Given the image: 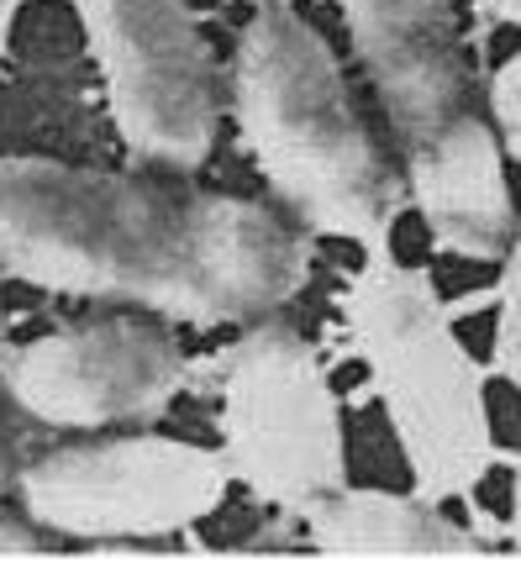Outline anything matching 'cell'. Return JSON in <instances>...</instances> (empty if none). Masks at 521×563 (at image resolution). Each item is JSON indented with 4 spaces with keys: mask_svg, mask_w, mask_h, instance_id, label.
<instances>
[{
    "mask_svg": "<svg viewBox=\"0 0 521 563\" xmlns=\"http://www.w3.org/2000/svg\"><path fill=\"white\" fill-rule=\"evenodd\" d=\"M311 232L185 179L0 153V274L190 327L279 317L311 279Z\"/></svg>",
    "mask_w": 521,
    "mask_h": 563,
    "instance_id": "1",
    "label": "cell"
},
{
    "mask_svg": "<svg viewBox=\"0 0 521 563\" xmlns=\"http://www.w3.org/2000/svg\"><path fill=\"white\" fill-rule=\"evenodd\" d=\"M232 122L296 227L311 238L390 247L406 179L374 143L337 53L285 0L258 5L237 37Z\"/></svg>",
    "mask_w": 521,
    "mask_h": 563,
    "instance_id": "2",
    "label": "cell"
},
{
    "mask_svg": "<svg viewBox=\"0 0 521 563\" xmlns=\"http://www.w3.org/2000/svg\"><path fill=\"white\" fill-rule=\"evenodd\" d=\"M337 5L432 243L458 258H496L517 227V211L490 106L474 90L453 26V0Z\"/></svg>",
    "mask_w": 521,
    "mask_h": 563,
    "instance_id": "3",
    "label": "cell"
},
{
    "mask_svg": "<svg viewBox=\"0 0 521 563\" xmlns=\"http://www.w3.org/2000/svg\"><path fill=\"white\" fill-rule=\"evenodd\" d=\"M337 311L411 468V490L426 500L474 495L496 464L490 374L453 332L432 274L390 258V247H369Z\"/></svg>",
    "mask_w": 521,
    "mask_h": 563,
    "instance_id": "4",
    "label": "cell"
},
{
    "mask_svg": "<svg viewBox=\"0 0 521 563\" xmlns=\"http://www.w3.org/2000/svg\"><path fill=\"white\" fill-rule=\"evenodd\" d=\"M217 432L226 474L264 506L300 516L347 485L343 400L326 379L322 347L290 321H248L217 358Z\"/></svg>",
    "mask_w": 521,
    "mask_h": 563,
    "instance_id": "5",
    "label": "cell"
},
{
    "mask_svg": "<svg viewBox=\"0 0 521 563\" xmlns=\"http://www.w3.org/2000/svg\"><path fill=\"white\" fill-rule=\"evenodd\" d=\"M226 485L232 474L222 448L158 432L64 442L11 474L16 511L37 532L117 553L190 532L226 500Z\"/></svg>",
    "mask_w": 521,
    "mask_h": 563,
    "instance_id": "6",
    "label": "cell"
},
{
    "mask_svg": "<svg viewBox=\"0 0 521 563\" xmlns=\"http://www.w3.org/2000/svg\"><path fill=\"white\" fill-rule=\"evenodd\" d=\"M85 22L122 147L164 174H196L222 126L217 69L190 0H69Z\"/></svg>",
    "mask_w": 521,
    "mask_h": 563,
    "instance_id": "7",
    "label": "cell"
},
{
    "mask_svg": "<svg viewBox=\"0 0 521 563\" xmlns=\"http://www.w3.org/2000/svg\"><path fill=\"white\" fill-rule=\"evenodd\" d=\"M200 379L190 353L153 317H90L5 347L0 385L11 406L58 432H106L158 421Z\"/></svg>",
    "mask_w": 521,
    "mask_h": 563,
    "instance_id": "8",
    "label": "cell"
},
{
    "mask_svg": "<svg viewBox=\"0 0 521 563\" xmlns=\"http://www.w3.org/2000/svg\"><path fill=\"white\" fill-rule=\"evenodd\" d=\"M306 532L317 553L337 559H426V553H485V542L474 538L464 521L443 511V500L400 490H343L311 500Z\"/></svg>",
    "mask_w": 521,
    "mask_h": 563,
    "instance_id": "9",
    "label": "cell"
},
{
    "mask_svg": "<svg viewBox=\"0 0 521 563\" xmlns=\"http://www.w3.org/2000/svg\"><path fill=\"white\" fill-rule=\"evenodd\" d=\"M496 374L521 390V227L506 238V269L496 285Z\"/></svg>",
    "mask_w": 521,
    "mask_h": 563,
    "instance_id": "10",
    "label": "cell"
},
{
    "mask_svg": "<svg viewBox=\"0 0 521 563\" xmlns=\"http://www.w3.org/2000/svg\"><path fill=\"white\" fill-rule=\"evenodd\" d=\"M485 106H490V122H496L500 153L521 164V53H511V58L496 69Z\"/></svg>",
    "mask_w": 521,
    "mask_h": 563,
    "instance_id": "11",
    "label": "cell"
},
{
    "mask_svg": "<svg viewBox=\"0 0 521 563\" xmlns=\"http://www.w3.org/2000/svg\"><path fill=\"white\" fill-rule=\"evenodd\" d=\"M48 548V532H37L22 511H0V553H43Z\"/></svg>",
    "mask_w": 521,
    "mask_h": 563,
    "instance_id": "12",
    "label": "cell"
},
{
    "mask_svg": "<svg viewBox=\"0 0 521 563\" xmlns=\"http://www.w3.org/2000/svg\"><path fill=\"white\" fill-rule=\"evenodd\" d=\"M479 16H490V22H506V26H521V0H469Z\"/></svg>",
    "mask_w": 521,
    "mask_h": 563,
    "instance_id": "13",
    "label": "cell"
},
{
    "mask_svg": "<svg viewBox=\"0 0 521 563\" xmlns=\"http://www.w3.org/2000/svg\"><path fill=\"white\" fill-rule=\"evenodd\" d=\"M511 548H521V453H517V479H511Z\"/></svg>",
    "mask_w": 521,
    "mask_h": 563,
    "instance_id": "14",
    "label": "cell"
},
{
    "mask_svg": "<svg viewBox=\"0 0 521 563\" xmlns=\"http://www.w3.org/2000/svg\"><path fill=\"white\" fill-rule=\"evenodd\" d=\"M22 0H0V58H5V43H11V22H16Z\"/></svg>",
    "mask_w": 521,
    "mask_h": 563,
    "instance_id": "15",
    "label": "cell"
},
{
    "mask_svg": "<svg viewBox=\"0 0 521 563\" xmlns=\"http://www.w3.org/2000/svg\"><path fill=\"white\" fill-rule=\"evenodd\" d=\"M11 490V453H5V432H0V495Z\"/></svg>",
    "mask_w": 521,
    "mask_h": 563,
    "instance_id": "16",
    "label": "cell"
},
{
    "mask_svg": "<svg viewBox=\"0 0 521 563\" xmlns=\"http://www.w3.org/2000/svg\"><path fill=\"white\" fill-rule=\"evenodd\" d=\"M5 347H11V338H5V311H0V358H5Z\"/></svg>",
    "mask_w": 521,
    "mask_h": 563,
    "instance_id": "17",
    "label": "cell"
},
{
    "mask_svg": "<svg viewBox=\"0 0 521 563\" xmlns=\"http://www.w3.org/2000/svg\"><path fill=\"white\" fill-rule=\"evenodd\" d=\"M253 5H279V0H253Z\"/></svg>",
    "mask_w": 521,
    "mask_h": 563,
    "instance_id": "18",
    "label": "cell"
}]
</instances>
